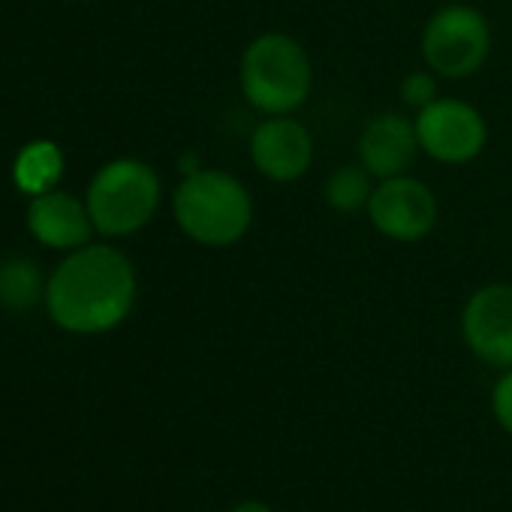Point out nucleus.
I'll list each match as a JSON object with an SVG mask.
<instances>
[{
	"instance_id": "1",
	"label": "nucleus",
	"mask_w": 512,
	"mask_h": 512,
	"mask_svg": "<svg viewBox=\"0 0 512 512\" xmlns=\"http://www.w3.org/2000/svg\"><path fill=\"white\" fill-rule=\"evenodd\" d=\"M136 269L112 244L73 250L46 284L52 320L73 335H103L118 329L136 305Z\"/></svg>"
},
{
	"instance_id": "2",
	"label": "nucleus",
	"mask_w": 512,
	"mask_h": 512,
	"mask_svg": "<svg viewBox=\"0 0 512 512\" xmlns=\"http://www.w3.org/2000/svg\"><path fill=\"white\" fill-rule=\"evenodd\" d=\"M178 229L202 247H232L253 226V196L247 184L226 169L184 172L172 193Z\"/></svg>"
},
{
	"instance_id": "3",
	"label": "nucleus",
	"mask_w": 512,
	"mask_h": 512,
	"mask_svg": "<svg viewBox=\"0 0 512 512\" xmlns=\"http://www.w3.org/2000/svg\"><path fill=\"white\" fill-rule=\"evenodd\" d=\"M238 88L256 112L296 115L311 100L314 61L293 34L266 31L241 52Z\"/></svg>"
},
{
	"instance_id": "4",
	"label": "nucleus",
	"mask_w": 512,
	"mask_h": 512,
	"mask_svg": "<svg viewBox=\"0 0 512 512\" xmlns=\"http://www.w3.org/2000/svg\"><path fill=\"white\" fill-rule=\"evenodd\" d=\"M157 172L133 157L106 163L88 187V211L94 229L109 238H124L151 223L160 205Z\"/></svg>"
},
{
	"instance_id": "5",
	"label": "nucleus",
	"mask_w": 512,
	"mask_h": 512,
	"mask_svg": "<svg viewBox=\"0 0 512 512\" xmlns=\"http://www.w3.org/2000/svg\"><path fill=\"white\" fill-rule=\"evenodd\" d=\"M419 49L437 79H470L491 55V25L470 4H446L425 22Z\"/></svg>"
},
{
	"instance_id": "6",
	"label": "nucleus",
	"mask_w": 512,
	"mask_h": 512,
	"mask_svg": "<svg viewBox=\"0 0 512 512\" xmlns=\"http://www.w3.org/2000/svg\"><path fill=\"white\" fill-rule=\"evenodd\" d=\"M413 121L422 154L443 166L473 163L488 145L485 115L458 97H437L431 106L419 109Z\"/></svg>"
},
{
	"instance_id": "7",
	"label": "nucleus",
	"mask_w": 512,
	"mask_h": 512,
	"mask_svg": "<svg viewBox=\"0 0 512 512\" xmlns=\"http://www.w3.org/2000/svg\"><path fill=\"white\" fill-rule=\"evenodd\" d=\"M365 211L371 226L398 244H416L428 238L440 220L437 193L410 172L377 181Z\"/></svg>"
},
{
	"instance_id": "8",
	"label": "nucleus",
	"mask_w": 512,
	"mask_h": 512,
	"mask_svg": "<svg viewBox=\"0 0 512 512\" xmlns=\"http://www.w3.org/2000/svg\"><path fill=\"white\" fill-rule=\"evenodd\" d=\"M250 163L275 184L302 181L317 157L311 130L296 115H266L250 133Z\"/></svg>"
},
{
	"instance_id": "9",
	"label": "nucleus",
	"mask_w": 512,
	"mask_h": 512,
	"mask_svg": "<svg viewBox=\"0 0 512 512\" xmlns=\"http://www.w3.org/2000/svg\"><path fill=\"white\" fill-rule=\"evenodd\" d=\"M461 338L479 362L500 371L512 368V284H485L467 296Z\"/></svg>"
},
{
	"instance_id": "10",
	"label": "nucleus",
	"mask_w": 512,
	"mask_h": 512,
	"mask_svg": "<svg viewBox=\"0 0 512 512\" xmlns=\"http://www.w3.org/2000/svg\"><path fill=\"white\" fill-rule=\"evenodd\" d=\"M419 136L416 121L401 112H380L368 118V124L359 133L356 154L359 163L377 178H395L410 172L416 154H419Z\"/></svg>"
},
{
	"instance_id": "11",
	"label": "nucleus",
	"mask_w": 512,
	"mask_h": 512,
	"mask_svg": "<svg viewBox=\"0 0 512 512\" xmlns=\"http://www.w3.org/2000/svg\"><path fill=\"white\" fill-rule=\"evenodd\" d=\"M31 235L52 250H79L91 244L94 220L88 202H79L73 193L49 190L31 199L28 205Z\"/></svg>"
},
{
	"instance_id": "12",
	"label": "nucleus",
	"mask_w": 512,
	"mask_h": 512,
	"mask_svg": "<svg viewBox=\"0 0 512 512\" xmlns=\"http://www.w3.org/2000/svg\"><path fill=\"white\" fill-rule=\"evenodd\" d=\"M61 172H64V154L49 139H37V142L25 145L13 166L16 184L31 196L55 190V184L61 181Z\"/></svg>"
},
{
	"instance_id": "13",
	"label": "nucleus",
	"mask_w": 512,
	"mask_h": 512,
	"mask_svg": "<svg viewBox=\"0 0 512 512\" xmlns=\"http://www.w3.org/2000/svg\"><path fill=\"white\" fill-rule=\"evenodd\" d=\"M374 175L362 166V163H353V166H338L329 178H326V205L338 214H356V211H365L368 202H371V193H374Z\"/></svg>"
},
{
	"instance_id": "14",
	"label": "nucleus",
	"mask_w": 512,
	"mask_h": 512,
	"mask_svg": "<svg viewBox=\"0 0 512 512\" xmlns=\"http://www.w3.org/2000/svg\"><path fill=\"white\" fill-rule=\"evenodd\" d=\"M43 278L25 256H10L0 263V305L7 311H28L40 302Z\"/></svg>"
},
{
	"instance_id": "15",
	"label": "nucleus",
	"mask_w": 512,
	"mask_h": 512,
	"mask_svg": "<svg viewBox=\"0 0 512 512\" xmlns=\"http://www.w3.org/2000/svg\"><path fill=\"white\" fill-rule=\"evenodd\" d=\"M398 94H401V103L404 106H410V109H425V106H431L437 97H440V88H437V76L425 67V70H413V73H407L404 79H401V88H398Z\"/></svg>"
},
{
	"instance_id": "16",
	"label": "nucleus",
	"mask_w": 512,
	"mask_h": 512,
	"mask_svg": "<svg viewBox=\"0 0 512 512\" xmlns=\"http://www.w3.org/2000/svg\"><path fill=\"white\" fill-rule=\"evenodd\" d=\"M491 413H494L497 425L506 434H512V368H506L491 389Z\"/></svg>"
},
{
	"instance_id": "17",
	"label": "nucleus",
	"mask_w": 512,
	"mask_h": 512,
	"mask_svg": "<svg viewBox=\"0 0 512 512\" xmlns=\"http://www.w3.org/2000/svg\"><path fill=\"white\" fill-rule=\"evenodd\" d=\"M232 512H275V509L263 500H241L238 506H232Z\"/></svg>"
}]
</instances>
